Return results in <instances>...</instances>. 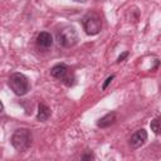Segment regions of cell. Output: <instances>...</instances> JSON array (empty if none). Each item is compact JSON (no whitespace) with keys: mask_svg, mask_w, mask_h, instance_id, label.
<instances>
[{"mask_svg":"<svg viewBox=\"0 0 161 161\" xmlns=\"http://www.w3.org/2000/svg\"><path fill=\"white\" fill-rule=\"evenodd\" d=\"M10 142H11V146L19 152H24V151L29 150L30 146H31V142H33L31 131L29 128H18V130H15L11 135Z\"/></svg>","mask_w":161,"mask_h":161,"instance_id":"1","label":"cell"},{"mask_svg":"<svg viewBox=\"0 0 161 161\" xmlns=\"http://www.w3.org/2000/svg\"><path fill=\"white\" fill-rule=\"evenodd\" d=\"M8 86L16 96H25L30 91V82L23 73H13L8 79Z\"/></svg>","mask_w":161,"mask_h":161,"instance_id":"2","label":"cell"},{"mask_svg":"<svg viewBox=\"0 0 161 161\" xmlns=\"http://www.w3.org/2000/svg\"><path fill=\"white\" fill-rule=\"evenodd\" d=\"M78 31L73 25H64L57 31V42L64 48L74 47L78 43Z\"/></svg>","mask_w":161,"mask_h":161,"instance_id":"3","label":"cell"},{"mask_svg":"<svg viewBox=\"0 0 161 161\" xmlns=\"http://www.w3.org/2000/svg\"><path fill=\"white\" fill-rule=\"evenodd\" d=\"M82 24H83V28H84V30L88 35L98 34L101 31V28H102L101 16L94 11L87 13L82 19Z\"/></svg>","mask_w":161,"mask_h":161,"instance_id":"4","label":"cell"},{"mask_svg":"<svg viewBox=\"0 0 161 161\" xmlns=\"http://www.w3.org/2000/svg\"><path fill=\"white\" fill-rule=\"evenodd\" d=\"M50 75L57 78V79H60L67 86H73L74 84V75L70 73L69 67L64 63H58L54 67H52Z\"/></svg>","mask_w":161,"mask_h":161,"instance_id":"5","label":"cell"},{"mask_svg":"<svg viewBox=\"0 0 161 161\" xmlns=\"http://www.w3.org/2000/svg\"><path fill=\"white\" fill-rule=\"evenodd\" d=\"M147 141V131L145 128H140L137 130L128 140V145L132 150H137L141 146L145 145V142Z\"/></svg>","mask_w":161,"mask_h":161,"instance_id":"6","label":"cell"},{"mask_svg":"<svg viewBox=\"0 0 161 161\" xmlns=\"http://www.w3.org/2000/svg\"><path fill=\"white\" fill-rule=\"evenodd\" d=\"M116 121H117V113L114 111H112V112H108L107 114H104L103 117H101L97 121V126L99 128H107L111 125H113Z\"/></svg>","mask_w":161,"mask_h":161,"instance_id":"7","label":"cell"},{"mask_svg":"<svg viewBox=\"0 0 161 161\" xmlns=\"http://www.w3.org/2000/svg\"><path fill=\"white\" fill-rule=\"evenodd\" d=\"M36 44H38V47H40L43 49L50 48L52 44H53V38H52L50 33H48V31L39 33L38 36H36Z\"/></svg>","mask_w":161,"mask_h":161,"instance_id":"8","label":"cell"},{"mask_svg":"<svg viewBox=\"0 0 161 161\" xmlns=\"http://www.w3.org/2000/svg\"><path fill=\"white\" fill-rule=\"evenodd\" d=\"M50 117V108L45 106L44 103L38 104V113H36V119L39 122H45Z\"/></svg>","mask_w":161,"mask_h":161,"instance_id":"9","label":"cell"},{"mask_svg":"<svg viewBox=\"0 0 161 161\" xmlns=\"http://www.w3.org/2000/svg\"><path fill=\"white\" fill-rule=\"evenodd\" d=\"M150 128L153 133L156 135H161V116L160 117H156L151 121L150 123Z\"/></svg>","mask_w":161,"mask_h":161,"instance_id":"10","label":"cell"},{"mask_svg":"<svg viewBox=\"0 0 161 161\" xmlns=\"http://www.w3.org/2000/svg\"><path fill=\"white\" fill-rule=\"evenodd\" d=\"M113 78H114V75L112 74V75H109V77H107L106 78V80H104V83H103V86H102V89L104 91V89H107V87H108V84L113 80Z\"/></svg>","mask_w":161,"mask_h":161,"instance_id":"11","label":"cell"},{"mask_svg":"<svg viewBox=\"0 0 161 161\" xmlns=\"http://www.w3.org/2000/svg\"><path fill=\"white\" fill-rule=\"evenodd\" d=\"M127 55H128V52H125L123 54H121V55L117 58V63H121V62H122V60H123V59H125Z\"/></svg>","mask_w":161,"mask_h":161,"instance_id":"12","label":"cell"},{"mask_svg":"<svg viewBox=\"0 0 161 161\" xmlns=\"http://www.w3.org/2000/svg\"><path fill=\"white\" fill-rule=\"evenodd\" d=\"M92 158H94V156H93V153H92V152L82 156V160H92Z\"/></svg>","mask_w":161,"mask_h":161,"instance_id":"13","label":"cell"}]
</instances>
